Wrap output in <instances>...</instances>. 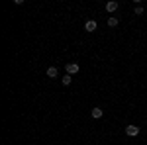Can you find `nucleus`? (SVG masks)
Segmentation results:
<instances>
[{
	"label": "nucleus",
	"instance_id": "obj_1",
	"mask_svg": "<svg viewBox=\"0 0 147 145\" xmlns=\"http://www.w3.org/2000/svg\"><path fill=\"white\" fill-rule=\"evenodd\" d=\"M65 71H67V75L73 77V75H77V73L80 71V67L77 65V63H67V65H65Z\"/></svg>",
	"mask_w": 147,
	"mask_h": 145
},
{
	"label": "nucleus",
	"instance_id": "obj_2",
	"mask_svg": "<svg viewBox=\"0 0 147 145\" xmlns=\"http://www.w3.org/2000/svg\"><path fill=\"white\" fill-rule=\"evenodd\" d=\"M139 132H141V129H139V125H127V127H125V134L129 135V137L139 135Z\"/></svg>",
	"mask_w": 147,
	"mask_h": 145
},
{
	"label": "nucleus",
	"instance_id": "obj_3",
	"mask_svg": "<svg viewBox=\"0 0 147 145\" xmlns=\"http://www.w3.org/2000/svg\"><path fill=\"white\" fill-rule=\"evenodd\" d=\"M118 6H120V4H118L116 0H110V2H106V12H116Z\"/></svg>",
	"mask_w": 147,
	"mask_h": 145
},
{
	"label": "nucleus",
	"instance_id": "obj_4",
	"mask_svg": "<svg viewBox=\"0 0 147 145\" xmlns=\"http://www.w3.org/2000/svg\"><path fill=\"white\" fill-rule=\"evenodd\" d=\"M96 28H98V24L94 22V20H88V22L84 24V30L86 32H96Z\"/></svg>",
	"mask_w": 147,
	"mask_h": 145
},
{
	"label": "nucleus",
	"instance_id": "obj_5",
	"mask_svg": "<svg viewBox=\"0 0 147 145\" xmlns=\"http://www.w3.org/2000/svg\"><path fill=\"white\" fill-rule=\"evenodd\" d=\"M47 77H49V78H57V77H59V69H57V67H49V69H47Z\"/></svg>",
	"mask_w": 147,
	"mask_h": 145
},
{
	"label": "nucleus",
	"instance_id": "obj_6",
	"mask_svg": "<svg viewBox=\"0 0 147 145\" xmlns=\"http://www.w3.org/2000/svg\"><path fill=\"white\" fill-rule=\"evenodd\" d=\"M102 114H104V112H102V108H92V110H90V116L94 118V120L102 118Z\"/></svg>",
	"mask_w": 147,
	"mask_h": 145
},
{
	"label": "nucleus",
	"instance_id": "obj_7",
	"mask_svg": "<svg viewBox=\"0 0 147 145\" xmlns=\"http://www.w3.org/2000/svg\"><path fill=\"white\" fill-rule=\"evenodd\" d=\"M61 82H63L65 86H69V84L73 82V77H71V75H63V78H61Z\"/></svg>",
	"mask_w": 147,
	"mask_h": 145
},
{
	"label": "nucleus",
	"instance_id": "obj_8",
	"mask_svg": "<svg viewBox=\"0 0 147 145\" xmlns=\"http://www.w3.org/2000/svg\"><path fill=\"white\" fill-rule=\"evenodd\" d=\"M108 26L110 28H116L118 26V18H108Z\"/></svg>",
	"mask_w": 147,
	"mask_h": 145
},
{
	"label": "nucleus",
	"instance_id": "obj_9",
	"mask_svg": "<svg viewBox=\"0 0 147 145\" xmlns=\"http://www.w3.org/2000/svg\"><path fill=\"white\" fill-rule=\"evenodd\" d=\"M141 14H143V6L137 4V6H136V16H141Z\"/></svg>",
	"mask_w": 147,
	"mask_h": 145
}]
</instances>
